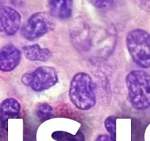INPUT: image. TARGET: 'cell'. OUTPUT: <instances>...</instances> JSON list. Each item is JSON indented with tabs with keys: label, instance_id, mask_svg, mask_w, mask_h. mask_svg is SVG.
Returning a JSON list of instances; mask_svg holds the SVG:
<instances>
[{
	"label": "cell",
	"instance_id": "obj_8",
	"mask_svg": "<svg viewBox=\"0 0 150 141\" xmlns=\"http://www.w3.org/2000/svg\"><path fill=\"white\" fill-rule=\"evenodd\" d=\"M21 104L16 98H8L0 104V121L3 128L7 129L8 120L20 117Z\"/></svg>",
	"mask_w": 150,
	"mask_h": 141
},
{
	"label": "cell",
	"instance_id": "obj_9",
	"mask_svg": "<svg viewBox=\"0 0 150 141\" xmlns=\"http://www.w3.org/2000/svg\"><path fill=\"white\" fill-rule=\"evenodd\" d=\"M73 0H48V10L52 17L66 20L73 12Z\"/></svg>",
	"mask_w": 150,
	"mask_h": 141
},
{
	"label": "cell",
	"instance_id": "obj_6",
	"mask_svg": "<svg viewBox=\"0 0 150 141\" xmlns=\"http://www.w3.org/2000/svg\"><path fill=\"white\" fill-rule=\"evenodd\" d=\"M21 24L20 13L12 7L0 9V32L7 36H13Z\"/></svg>",
	"mask_w": 150,
	"mask_h": 141
},
{
	"label": "cell",
	"instance_id": "obj_11",
	"mask_svg": "<svg viewBox=\"0 0 150 141\" xmlns=\"http://www.w3.org/2000/svg\"><path fill=\"white\" fill-rule=\"evenodd\" d=\"M51 136L57 141H85L84 135L81 131H78L76 135H72L63 131H57Z\"/></svg>",
	"mask_w": 150,
	"mask_h": 141
},
{
	"label": "cell",
	"instance_id": "obj_17",
	"mask_svg": "<svg viewBox=\"0 0 150 141\" xmlns=\"http://www.w3.org/2000/svg\"><path fill=\"white\" fill-rule=\"evenodd\" d=\"M95 141H111L110 136L107 135H100L97 137Z\"/></svg>",
	"mask_w": 150,
	"mask_h": 141
},
{
	"label": "cell",
	"instance_id": "obj_1",
	"mask_svg": "<svg viewBox=\"0 0 150 141\" xmlns=\"http://www.w3.org/2000/svg\"><path fill=\"white\" fill-rule=\"evenodd\" d=\"M128 100L137 110L150 108V74L143 70H133L125 79Z\"/></svg>",
	"mask_w": 150,
	"mask_h": 141
},
{
	"label": "cell",
	"instance_id": "obj_5",
	"mask_svg": "<svg viewBox=\"0 0 150 141\" xmlns=\"http://www.w3.org/2000/svg\"><path fill=\"white\" fill-rule=\"evenodd\" d=\"M51 17L46 12H38L32 15L21 28V35L29 41L44 36L55 28Z\"/></svg>",
	"mask_w": 150,
	"mask_h": 141
},
{
	"label": "cell",
	"instance_id": "obj_15",
	"mask_svg": "<svg viewBox=\"0 0 150 141\" xmlns=\"http://www.w3.org/2000/svg\"><path fill=\"white\" fill-rule=\"evenodd\" d=\"M21 4L22 0H0V9L6 7H19Z\"/></svg>",
	"mask_w": 150,
	"mask_h": 141
},
{
	"label": "cell",
	"instance_id": "obj_4",
	"mask_svg": "<svg viewBox=\"0 0 150 141\" xmlns=\"http://www.w3.org/2000/svg\"><path fill=\"white\" fill-rule=\"evenodd\" d=\"M59 82L58 73L54 68L42 66L21 76V82L35 92H42L50 89Z\"/></svg>",
	"mask_w": 150,
	"mask_h": 141
},
{
	"label": "cell",
	"instance_id": "obj_7",
	"mask_svg": "<svg viewBox=\"0 0 150 141\" xmlns=\"http://www.w3.org/2000/svg\"><path fill=\"white\" fill-rule=\"evenodd\" d=\"M21 60V52L12 44H7L0 49V70L11 72L18 66Z\"/></svg>",
	"mask_w": 150,
	"mask_h": 141
},
{
	"label": "cell",
	"instance_id": "obj_16",
	"mask_svg": "<svg viewBox=\"0 0 150 141\" xmlns=\"http://www.w3.org/2000/svg\"><path fill=\"white\" fill-rule=\"evenodd\" d=\"M144 11L150 13V0H132Z\"/></svg>",
	"mask_w": 150,
	"mask_h": 141
},
{
	"label": "cell",
	"instance_id": "obj_10",
	"mask_svg": "<svg viewBox=\"0 0 150 141\" xmlns=\"http://www.w3.org/2000/svg\"><path fill=\"white\" fill-rule=\"evenodd\" d=\"M25 57L30 61L46 62L52 57V52L48 48H42L39 44L24 46L22 48Z\"/></svg>",
	"mask_w": 150,
	"mask_h": 141
},
{
	"label": "cell",
	"instance_id": "obj_13",
	"mask_svg": "<svg viewBox=\"0 0 150 141\" xmlns=\"http://www.w3.org/2000/svg\"><path fill=\"white\" fill-rule=\"evenodd\" d=\"M116 120L117 118L111 115L107 118L104 122L105 127L109 133L111 141H116Z\"/></svg>",
	"mask_w": 150,
	"mask_h": 141
},
{
	"label": "cell",
	"instance_id": "obj_3",
	"mask_svg": "<svg viewBox=\"0 0 150 141\" xmlns=\"http://www.w3.org/2000/svg\"><path fill=\"white\" fill-rule=\"evenodd\" d=\"M126 46L133 61L139 67L150 68V34L142 29H135L126 37Z\"/></svg>",
	"mask_w": 150,
	"mask_h": 141
},
{
	"label": "cell",
	"instance_id": "obj_2",
	"mask_svg": "<svg viewBox=\"0 0 150 141\" xmlns=\"http://www.w3.org/2000/svg\"><path fill=\"white\" fill-rule=\"evenodd\" d=\"M69 98L80 110H89L96 104V94L92 78L85 72L73 76L69 88Z\"/></svg>",
	"mask_w": 150,
	"mask_h": 141
},
{
	"label": "cell",
	"instance_id": "obj_14",
	"mask_svg": "<svg viewBox=\"0 0 150 141\" xmlns=\"http://www.w3.org/2000/svg\"><path fill=\"white\" fill-rule=\"evenodd\" d=\"M87 1L98 8H105L112 4L114 0H87Z\"/></svg>",
	"mask_w": 150,
	"mask_h": 141
},
{
	"label": "cell",
	"instance_id": "obj_12",
	"mask_svg": "<svg viewBox=\"0 0 150 141\" xmlns=\"http://www.w3.org/2000/svg\"><path fill=\"white\" fill-rule=\"evenodd\" d=\"M35 113L38 118L41 122H43L53 117L54 110L52 107L48 103H40L37 106Z\"/></svg>",
	"mask_w": 150,
	"mask_h": 141
}]
</instances>
